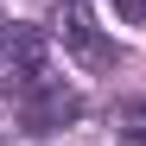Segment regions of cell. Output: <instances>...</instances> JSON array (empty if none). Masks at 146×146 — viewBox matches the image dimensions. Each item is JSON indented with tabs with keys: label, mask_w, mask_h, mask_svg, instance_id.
I'll return each instance as SVG.
<instances>
[{
	"label": "cell",
	"mask_w": 146,
	"mask_h": 146,
	"mask_svg": "<svg viewBox=\"0 0 146 146\" xmlns=\"http://www.w3.org/2000/svg\"><path fill=\"white\" fill-rule=\"evenodd\" d=\"M114 127H121V140H133V146H146V95H140V102H127V108L114 114Z\"/></svg>",
	"instance_id": "4"
},
{
	"label": "cell",
	"mask_w": 146,
	"mask_h": 146,
	"mask_svg": "<svg viewBox=\"0 0 146 146\" xmlns=\"http://www.w3.org/2000/svg\"><path fill=\"white\" fill-rule=\"evenodd\" d=\"M38 83H51V32L44 26H0V89L19 102Z\"/></svg>",
	"instance_id": "1"
},
{
	"label": "cell",
	"mask_w": 146,
	"mask_h": 146,
	"mask_svg": "<svg viewBox=\"0 0 146 146\" xmlns=\"http://www.w3.org/2000/svg\"><path fill=\"white\" fill-rule=\"evenodd\" d=\"M76 114H83V95L64 89L57 76L38 83L32 95H19V121H26V127H38V133H51V127H64V121H76Z\"/></svg>",
	"instance_id": "3"
},
{
	"label": "cell",
	"mask_w": 146,
	"mask_h": 146,
	"mask_svg": "<svg viewBox=\"0 0 146 146\" xmlns=\"http://www.w3.org/2000/svg\"><path fill=\"white\" fill-rule=\"evenodd\" d=\"M114 13L127 19V26H146V0H114Z\"/></svg>",
	"instance_id": "5"
},
{
	"label": "cell",
	"mask_w": 146,
	"mask_h": 146,
	"mask_svg": "<svg viewBox=\"0 0 146 146\" xmlns=\"http://www.w3.org/2000/svg\"><path fill=\"white\" fill-rule=\"evenodd\" d=\"M51 32L64 38V51L76 57L83 70H114V44L95 32V19H89V0H57V13H51Z\"/></svg>",
	"instance_id": "2"
}]
</instances>
